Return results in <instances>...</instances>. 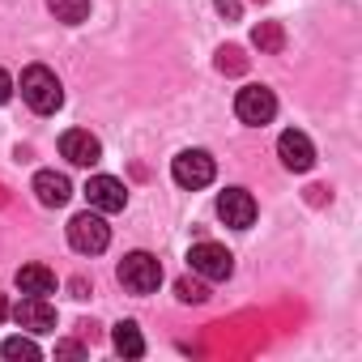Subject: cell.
Masks as SVG:
<instances>
[{"mask_svg": "<svg viewBox=\"0 0 362 362\" xmlns=\"http://www.w3.org/2000/svg\"><path fill=\"white\" fill-rule=\"evenodd\" d=\"M0 354H5L9 362H39V358H43V349H39L30 337H9L5 345H0Z\"/></svg>", "mask_w": 362, "mask_h": 362, "instance_id": "17", "label": "cell"}, {"mask_svg": "<svg viewBox=\"0 0 362 362\" xmlns=\"http://www.w3.org/2000/svg\"><path fill=\"white\" fill-rule=\"evenodd\" d=\"M214 5H218V13H222V18H230V22L243 13V5H239V0H214Z\"/></svg>", "mask_w": 362, "mask_h": 362, "instance_id": "21", "label": "cell"}, {"mask_svg": "<svg viewBox=\"0 0 362 362\" xmlns=\"http://www.w3.org/2000/svg\"><path fill=\"white\" fill-rule=\"evenodd\" d=\"M86 201H90V209H98V214H119V209L128 205V188L119 184L115 175H90Z\"/></svg>", "mask_w": 362, "mask_h": 362, "instance_id": "7", "label": "cell"}, {"mask_svg": "<svg viewBox=\"0 0 362 362\" xmlns=\"http://www.w3.org/2000/svg\"><path fill=\"white\" fill-rule=\"evenodd\" d=\"M69 243H73V252H81V256H98V252H107V243H111V226L103 222L98 209H86V214H77V218L69 222Z\"/></svg>", "mask_w": 362, "mask_h": 362, "instance_id": "4", "label": "cell"}, {"mask_svg": "<svg viewBox=\"0 0 362 362\" xmlns=\"http://www.w3.org/2000/svg\"><path fill=\"white\" fill-rule=\"evenodd\" d=\"M111 345H115V354H124V358H141V354H145V337H141L136 320H119L115 332H111Z\"/></svg>", "mask_w": 362, "mask_h": 362, "instance_id": "14", "label": "cell"}, {"mask_svg": "<svg viewBox=\"0 0 362 362\" xmlns=\"http://www.w3.org/2000/svg\"><path fill=\"white\" fill-rule=\"evenodd\" d=\"M277 153H281V162H286V170H311L315 166V145H311V136L307 132H298V128H286L281 136H277Z\"/></svg>", "mask_w": 362, "mask_h": 362, "instance_id": "8", "label": "cell"}, {"mask_svg": "<svg viewBox=\"0 0 362 362\" xmlns=\"http://www.w3.org/2000/svg\"><path fill=\"white\" fill-rule=\"evenodd\" d=\"M18 290L47 298V294H56V273H52L47 264H22V269H18Z\"/></svg>", "mask_w": 362, "mask_h": 362, "instance_id": "13", "label": "cell"}, {"mask_svg": "<svg viewBox=\"0 0 362 362\" xmlns=\"http://www.w3.org/2000/svg\"><path fill=\"white\" fill-rule=\"evenodd\" d=\"M9 320V303H5V294H0V324Z\"/></svg>", "mask_w": 362, "mask_h": 362, "instance_id": "23", "label": "cell"}, {"mask_svg": "<svg viewBox=\"0 0 362 362\" xmlns=\"http://www.w3.org/2000/svg\"><path fill=\"white\" fill-rule=\"evenodd\" d=\"M47 9L56 13V22L64 26H81L90 18V0H47Z\"/></svg>", "mask_w": 362, "mask_h": 362, "instance_id": "15", "label": "cell"}, {"mask_svg": "<svg viewBox=\"0 0 362 362\" xmlns=\"http://www.w3.org/2000/svg\"><path fill=\"white\" fill-rule=\"evenodd\" d=\"M218 218H222L226 226H235V230H247V226L256 222V201H252V192H247V188H226V192L218 197Z\"/></svg>", "mask_w": 362, "mask_h": 362, "instance_id": "9", "label": "cell"}, {"mask_svg": "<svg viewBox=\"0 0 362 362\" xmlns=\"http://www.w3.org/2000/svg\"><path fill=\"white\" fill-rule=\"evenodd\" d=\"M218 69H222V73H243L247 60H243L239 47H222V52H218Z\"/></svg>", "mask_w": 362, "mask_h": 362, "instance_id": "19", "label": "cell"}, {"mask_svg": "<svg viewBox=\"0 0 362 362\" xmlns=\"http://www.w3.org/2000/svg\"><path fill=\"white\" fill-rule=\"evenodd\" d=\"M115 277H119V286L132 290V294H153V290L162 286V264H158V256H149V252H128V256L119 260Z\"/></svg>", "mask_w": 362, "mask_h": 362, "instance_id": "2", "label": "cell"}, {"mask_svg": "<svg viewBox=\"0 0 362 362\" xmlns=\"http://www.w3.org/2000/svg\"><path fill=\"white\" fill-rule=\"evenodd\" d=\"M175 294H179V303H205L209 298V286H205V277L197 281V277H179L175 281Z\"/></svg>", "mask_w": 362, "mask_h": 362, "instance_id": "18", "label": "cell"}, {"mask_svg": "<svg viewBox=\"0 0 362 362\" xmlns=\"http://www.w3.org/2000/svg\"><path fill=\"white\" fill-rule=\"evenodd\" d=\"M60 153H64L73 166H94V162L103 158V141H98L94 132H86V128H69V132L60 136Z\"/></svg>", "mask_w": 362, "mask_h": 362, "instance_id": "10", "label": "cell"}, {"mask_svg": "<svg viewBox=\"0 0 362 362\" xmlns=\"http://www.w3.org/2000/svg\"><path fill=\"white\" fill-rule=\"evenodd\" d=\"M35 197H39V205H47V209L69 205V197H73L69 175H60V170H39V175H35Z\"/></svg>", "mask_w": 362, "mask_h": 362, "instance_id": "12", "label": "cell"}, {"mask_svg": "<svg viewBox=\"0 0 362 362\" xmlns=\"http://www.w3.org/2000/svg\"><path fill=\"white\" fill-rule=\"evenodd\" d=\"M235 115H239L243 124L260 128V124H269V119L277 115V94H273L269 86H243V90L235 94Z\"/></svg>", "mask_w": 362, "mask_h": 362, "instance_id": "6", "label": "cell"}, {"mask_svg": "<svg viewBox=\"0 0 362 362\" xmlns=\"http://www.w3.org/2000/svg\"><path fill=\"white\" fill-rule=\"evenodd\" d=\"M56 358H86L81 341H56Z\"/></svg>", "mask_w": 362, "mask_h": 362, "instance_id": "20", "label": "cell"}, {"mask_svg": "<svg viewBox=\"0 0 362 362\" xmlns=\"http://www.w3.org/2000/svg\"><path fill=\"white\" fill-rule=\"evenodd\" d=\"M9 98H13V77H9L5 69H0V107H5Z\"/></svg>", "mask_w": 362, "mask_h": 362, "instance_id": "22", "label": "cell"}, {"mask_svg": "<svg viewBox=\"0 0 362 362\" xmlns=\"http://www.w3.org/2000/svg\"><path fill=\"white\" fill-rule=\"evenodd\" d=\"M188 264H192V273H197V277H205V281H226V277L235 273V256H230L222 243H209V239L192 243Z\"/></svg>", "mask_w": 362, "mask_h": 362, "instance_id": "5", "label": "cell"}, {"mask_svg": "<svg viewBox=\"0 0 362 362\" xmlns=\"http://www.w3.org/2000/svg\"><path fill=\"white\" fill-rule=\"evenodd\" d=\"M252 43H256L264 56H277V52L286 47V30H281L277 22H260V26L252 30Z\"/></svg>", "mask_w": 362, "mask_h": 362, "instance_id": "16", "label": "cell"}, {"mask_svg": "<svg viewBox=\"0 0 362 362\" xmlns=\"http://www.w3.org/2000/svg\"><path fill=\"white\" fill-rule=\"evenodd\" d=\"M9 315H13L26 332H52V328H56V307H52L47 298H39V294H26Z\"/></svg>", "mask_w": 362, "mask_h": 362, "instance_id": "11", "label": "cell"}, {"mask_svg": "<svg viewBox=\"0 0 362 362\" xmlns=\"http://www.w3.org/2000/svg\"><path fill=\"white\" fill-rule=\"evenodd\" d=\"M214 175H218V162H214V153H205V149H184V153L170 162V179H175L179 188H188V192L209 188Z\"/></svg>", "mask_w": 362, "mask_h": 362, "instance_id": "3", "label": "cell"}, {"mask_svg": "<svg viewBox=\"0 0 362 362\" xmlns=\"http://www.w3.org/2000/svg\"><path fill=\"white\" fill-rule=\"evenodd\" d=\"M22 98H26V107H30L35 115H56V111L64 107V90H60L56 73L43 69V64H30V69L22 73Z\"/></svg>", "mask_w": 362, "mask_h": 362, "instance_id": "1", "label": "cell"}]
</instances>
